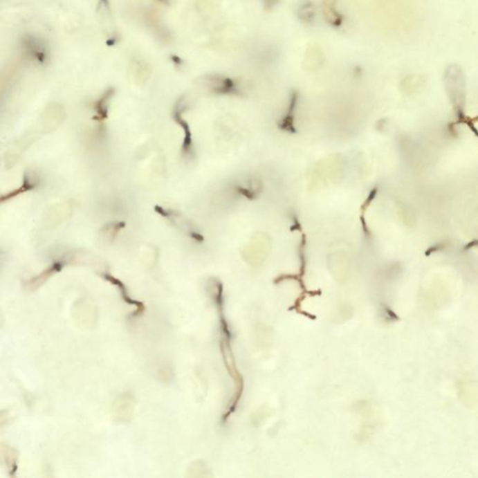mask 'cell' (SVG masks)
<instances>
[{
  "mask_svg": "<svg viewBox=\"0 0 478 478\" xmlns=\"http://www.w3.org/2000/svg\"><path fill=\"white\" fill-rule=\"evenodd\" d=\"M37 185V181L36 180L35 175H33V173L26 172L25 174V178H24L23 185L21 186L20 188L15 190V191L12 192V193L2 196L1 201L5 202L6 200L15 199V197L18 196L19 194L26 193V192L31 191V190L36 188Z\"/></svg>",
  "mask_w": 478,
  "mask_h": 478,
  "instance_id": "52a82bcc",
  "label": "cell"
},
{
  "mask_svg": "<svg viewBox=\"0 0 478 478\" xmlns=\"http://www.w3.org/2000/svg\"><path fill=\"white\" fill-rule=\"evenodd\" d=\"M163 4L168 5L170 4L171 0H158Z\"/></svg>",
  "mask_w": 478,
  "mask_h": 478,
  "instance_id": "30bf717a",
  "label": "cell"
},
{
  "mask_svg": "<svg viewBox=\"0 0 478 478\" xmlns=\"http://www.w3.org/2000/svg\"><path fill=\"white\" fill-rule=\"evenodd\" d=\"M186 111V98L181 97L180 100L176 102L174 108H173L172 117L173 120L178 125H181L184 132V140L183 143V149H181V154L185 158H192L194 156V146L193 138H192V132L190 129L188 122L183 118V112Z\"/></svg>",
  "mask_w": 478,
  "mask_h": 478,
  "instance_id": "6da1fadb",
  "label": "cell"
},
{
  "mask_svg": "<svg viewBox=\"0 0 478 478\" xmlns=\"http://www.w3.org/2000/svg\"><path fill=\"white\" fill-rule=\"evenodd\" d=\"M102 277L107 282H111L112 285L118 287L122 299H124L127 304H135V306H137V311L134 312L133 316H138V313H140V315L143 313L144 309H145V308H144V304L140 303V302L133 300V299L128 295L127 288H125L124 283H122L121 280L116 279V277L111 276V275L109 274H102Z\"/></svg>",
  "mask_w": 478,
  "mask_h": 478,
  "instance_id": "8992f818",
  "label": "cell"
},
{
  "mask_svg": "<svg viewBox=\"0 0 478 478\" xmlns=\"http://www.w3.org/2000/svg\"><path fill=\"white\" fill-rule=\"evenodd\" d=\"M125 223H122V221H117V223H109V226H107L105 229H104V231H105L107 235L106 237H109L111 239H113L114 237L117 236V234H118L122 228H125Z\"/></svg>",
  "mask_w": 478,
  "mask_h": 478,
  "instance_id": "ba28073f",
  "label": "cell"
},
{
  "mask_svg": "<svg viewBox=\"0 0 478 478\" xmlns=\"http://www.w3.org/2000/svg\"><path fill=\"white\" fill-rule=\"evenodd\" d=\"M114 93H116V90L113 88H109L101 95L100 100L93 106V109H95V112L93 119L100 122V124H103V122L108 118L109 102H111V98H113Z\"/></svg>",
  "mask_w": 478,
  "mask_h": 478,
  "instance_id": "5b68a950",
  "label": "cell"
},
{
  "mask_svg": "<svg viewBox=\"0 0 478 478\" xmlns=\"http://www.w3.org/2000/svg\"><path fill=\"white\" fill-rule=\"evenodd\" d=\"M171 58H172L173 62H174L177 66H181V63H183V61H181V58H178V56L173 55Z\"/></svg>",
  "mask_w": 478,
  "mask_h": 478,
  "instance_id": "9c48e42d",
  "label": "cell"
},
{
  "mask_svg": "<svg viewBox=\"0 0 478 478\" xmlns=\"http://www.w3.org/2000/svg\"><path fill=\"white\" fill-rule=\"evenodd\" d=\"M21 48L28 58L37 64H46L49 59V50L44 41L33 35H26L21 39Z\"/></svg>",
  "mask_w": 478,
  "mask_h": 478,
  "instance_id": "7a4b0ae2",
  "label": "cell"
},
{
  "mask_svg": "<svg viewBox=\"0 0 478 478\" xmlns=\"http://www.w3.org/2000/svg\"><path fill=\"white\" fill-rule=\"evenodd\" d=\"M205 82L212 92L221 93V95H229V93H237L239 88L236 82L226 77L219 75H210L205 77Z\"/></svg>",
  "mask_w": 478,
  "mask_h": 478,
  "instance_id": "277c9868",
  "label": "cell"
},
{
  "mask_svg": "<svg viewBox=\"0 0 478 478\" xmlns=\"http://www.w3.org/2000/svg\"><path fill=\"white\" fill-rule=\"evenodd\" d=\"M71 256L66 255V257H62L60 259V260L55 261V263L50 264L48 268L45 269L44 272H42L41 274L37 275V276L34 277L33 279L28 280L26 284V287L31 290L37 289V288H39V286H42L44 282H46L50 277L53 276V275L62 270L64 267H65L66 264L71 261Z\"/></svg>",
  "mask_w": 478,
  "mask_h": 478,
  "instance_id": "3957f363",
  "label": "cell"
}]
</instances>
